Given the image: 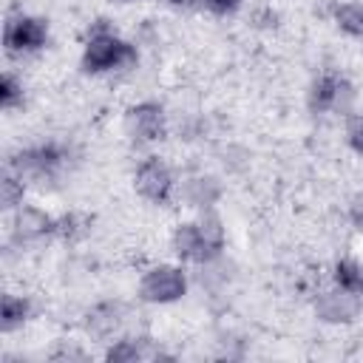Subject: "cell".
Instances as JSON below:
<instances>
[{
	"label": "cell",
	"mask_w": 363,
	"mask_h": 363,
	"mask_svg": "<svg viewBox=\"0 0 363 363\" xmlns=\"http://www.w3.org/2000/svg\"><path fill=\"white\" fill-rule=\"evenodd\" d=\"M82 71L85 74H111V71H125L139 62V51L133 43L122 40L108 20H99L85 40L82 48Z\"/></svg>",
	"instance_id": "cell-1"
},
{
	"label": "cell",
	"mask_w": 363,
	"mask_h": 363,
	"mask_svg": "<svg viewBox=\"0 0 363 363\" xmlns=\"http://www.w3.org/2000/svg\"><path fill=\"white\" fill-rule=\"evenodd\" d=\"M65 164H68V147L60 142H43L14 153L9 162V170H14L26 184L45 187L62 176Z\"/></svg>",
	"instance_id": "cell-2"
},
{
	"label": "cell",
	"mask_w": 363,
	"mask_h": 363,
	"mask_svg": "<svg viewBox=\"0 0 363 363\" xmlns=\"http://www.w3.org/2000/svg\"><path fill=\"white\" fill-rule=\"evenodd\" d=\"M354 99L357 91L354 85L337 74V71H323L312 79L309 91H306V105L312 113H337V116H349L354 111Z\"/></svg>",
	"instance_id": "cell-3"
},
{
	"label": "cell",
	"mask_w": 363,
	"mask_h": 363,
	"mask_svg": "<svg viewBox=\"0 0 363 363\" xmlns=\"http://www.w3.org/2000/svg\"><path fill=\"white\" fill-rule=\"evenodd\" d=\"M187 286H190V278H187L184 267H179V264H156L147 272H142L136 292H139V298L145 303L164 306V303L182 301L187 295Z\"/></svg>",
	"instance_id": "cell-4"
},
{
	"label": "cell",
	"mask_w": 363,
	"mask_h": 363,
	"mask_svg": "<svg viewBox=\"0 0 363 363\" xmlns=\"http://www.w3.org/2000/svg\"><path fill=\"white\" fill-rule=\"evenodd\" d=\"M133 187L136 193L150 201V204H170L173 193H176V176L170 170V164L162 159V156H145L139 164H136V173H133Z\"/></svg>",
	"instance_id": "cell-5"
},
{
	"label": "cell",
	"mask_w": 363,
	"mask_h": 363,
	"mask_svg": "<svg viewBox=\"0 0 363 363\" xmlns=\"http://www.w3.org/2000/svg\"><path fill=\"white\" fill-rule=\"evenodd\" d=\"M48 43V23L37 14H17L9 17L3 28V45L9 57H28L43 51Z\"/></svg>",
	"instance_id": "cell-6"
},
{
	"label": "cell",
	"mask_w": 363,
	"mask_h": 363,
	"mask_svg": "<svg viewBox=\"0 0 363 363\" xmlns=\"http://www.w3.org/2000/svg\"><path fill=\"white\" fill-rule=\"evenodd\" d=\"M125 130L136 145H153L167 136V113L156 99H142L128 108Z\"/></svg>",
	"instance_id": "cell-7"
},
{
	"label": "cell",
	"mask_w": 363,
	"mask_h": 363,
	"mask_svg": "<svg viewBox=\"0 0 363 363\" xmlns=\"http://www.w3.org/2000/svg\"><path fill=\"white\" fill-rule=\"evenodd\" d=\"M360 312H363V295L340 289V286L323 289L315 298V315L323 323H352Z\"/></svg>",
	"instance_id": "cell-8"
},
{
	"label": "cell",
	"mask_w": 363,
	"mask_h": 363,
	"mask_svg": "<svg viewBox=\"0 0 363 363\" xmlns=\"http://www.w3.org/2000/svg\"><path fill=\"white\" fill-rule=\"evenodd\" d=\"M11 233L20 244H37V241H45L48 235H57V218L48 216L45 210L40 207H31V204H23L11 213Z\"/></svg>",
	"instance_id": "cell-9"
},
{
	"label": "cell",
	"mask_w": 363,
	"mask_h": 363,
	"mask_svg": "<svg viewBox=\"0 0 363 363\" xmlns=\"http://www.w3.org/2000/svg\"><path fill=\"white\" fill-rule=\"evenodd\" d=\"M170 250L176 252L179 261H184V264H196V267L221 258V255H216V252L207 247V241L201 238L196 221H184V224H179V227L173 230V235H170Z\"/></svg>",
	"instance_id": "cell-10"
},
{
	"label": "cell",
	"mask_w": 363,
	"mask_h": 363,
	"mask_svg": "<svg viewBox=\"0 0 363 363\" xmlns=\"http://www.w3.org/2000/svg\"><path fill=\"white\" fill-rule=\"evenodd\" d=\"M125 323V306L119 301H102L88 309L85 315V332L96 340H113Z\"/></svg>",
	"instance_id": "cell-11"
},
{
	"label": "cell",
	"mask_w": 363,
	"mask_h": 363,
	"mask_svg": "<svg viewBox=\"0 0 363 363\" xmlns=\"http://www.w3.org/2000/svg\"><path fill=\"white\" fill-rule=\"evenodd\" d=\"M159 357H167V354L145 335L116 337V343H111L105 352V360L111 363H136V360H159Z\"/></svg>",
	"instance_id": "cell-12"
},
{
	"label": "cell",
	"mask_w": 363,
	"mask_h": 363,
	"mask_svg": "<svg viewBox=\"0 0 363 363\" xmlns=\"http://www.w3.org/2000/svg\"><path fill=\"white\" fill-rule=\"evenodd\" d=\"M182 196H184V201H187L190 207L210 210V207L218 201L221 187H218V182H216L213 176H190V179H184V184H182Z\"/></svg>",
	"instance_id": "cell-13"
},
{
	"label": "cell",
	"mask_w": 363,
	"mask_h": 363,
	"mask_svg": "<svg viewBox=\"0 0 363 363\" xmlns=\"http://www.w3.org/2000/svg\"><path fill=\"white\" fill-rule=\"evenodd\" d=\"M31 318V301L26 295L6 292L0 301V332H17Z\"/></svg>",
	"instance_id": "cell-14"
},
{
	"label": "cell",
	"mask_w": 363,
	"mask_h": 363,
	"mask_svg": "<svg viewBox=\"0 0 363 363\" xmlns=\"http://www.w3.org/2000/svg\"><path fill=\"white\" fill-rule=\"evenodd\" d=\"M332 20L343 34H349L354 40H363V0L337 3L335 11H332Z\"/></svg>",
	"instance_id": "cell-15"
},
{
	"label": "cell",
	"mask_w": 363,
	"mask_h": 363,
	"mask_svg": "<svg viewBox=\"0 0 363 363\" xmlns=\"http://www.w3.org/2000/svg\"><path fill=\"white\" fill-rule=\"evenodd\" d=\"M91 224H94V218L85 216V213H77V210L65 213V216L57 218V238H62L68 244H77V241L91 235V230H94Z\"/></svg>",
	"instance_id": "cell-16"
},
{
	"label": "cell",
	"mask_w": 363,
	"mask_h": 363,
	"mask_svg": "<svg viewBox=\"0 0 363 363\" xmlns=\"http://www.w3.org/2000/svg\"><path fill=\"white\" fill-rule=\"evenodd\" d=\"M199 224V233L201 238L207 241V247L216 252V255H224V244H227V233H224V224L218 218V213L210 207V210H201V216L196 218Z\"/></svg>",
	"instance_id": "cell-17"
},
{
	"label": "cell",
	"mask_w": 363,
	"mask_h": 363,
	"mask_svg": "<svg viewBox=\"0 0 363 363\" xmlns=\"http://www.w3.org/2000/svg\"><path fill=\"white\" fill-rule=\"evenodd\" d=\"M332 281H335V286H340V289H349V292L363 295V264L354 261V258H340V261H335V267H332Z\"/></svg>",
	"instance_id": "cell-18"
},
{
	"label": "cell",
	"mask_w": 363,
	"mask_h": 363,
	"mask_svg": "<svg viewBox=\"0 0 363 363\" xmlns=\"http://www.w3.org/2000/svg\"><path fill=\"white\" fill-rule=\"evenodd\" d=\"M23 196H26V182L14 170H6V176L0 179V207L6 213H14L17 207H23Z\"/></svg>",
	"instance_id": "cell-19"
},
{
	"label": "cell",
	"mask_w": 363,
	"mask_h": 363,
	"mask_svg": "<svg viewBox=\"0 0 363 363\" xmlns=\"http://www.w3.org/2000/svg\"><path fill=\"white\" fill-rule=\"evenodd\" d=\"M23 102H26L23 82H20L11 71H6L3 79H0V108H3V111H14V108H20Z\"/></svg>",
	"instance_id": "cell-20"
},
{
	"label": "cell",
	"mask_w": 363,
	"mask_h": 363,
	"mask_svg": "<svg viewBox=\"0 0 363 363\" xmlns=\"http://www.w3.org/2000/svg\"><path fill=\"white\" fill-rule=\"evenodd\" d=\"M343 133H346V145H349L357 156H363V111H352V113L346 116Z\"/></svg>",
	"instance_id": "cell-21"
},
{
	"label": "cell",
	"mask_w": 363,
	"mask_h": 363,
	"mask_svg": "<svg viewBox=\"0 0 363 363\" xmlns=\"http://www.w3.org/2000/svg\"><path fill=\"white\" fill-rule=\"evenodd\" d=\"M252 20H255L258 28H275L278 26V11L269 9V6H261V9L252 11Z\"/></svg>",
	"instance_id": "cell-22"
},
{
	"label": "cell",
	"mask_w": 363,
	"mask_h": 363,
	"mask_svg": "<svg viewBox=\"0 0 363 363\" xmlns=\"http://www.w3.org/2000/svg\"><path fill=\"white\" fill-rule=\"evenodd\" d=\"M244 0H204V9H210L213 14H233L241 9Z\"/></svg>",
	"instance_id": "cell-23"
},
{
	"label": "cell",
	"mask_w": 363,
	"mask_h": 363,
	"mask_svg": "<svg viewBox=\"0 0 363 363\" xmlns=\"http://www.w3.org/2000/svg\"><path fill=\"white\" fill-rule=\"evenodd\" d=\"M346 216H349V224H352L354 230H360V233H363V193L352 199V204H349V213H346Z\"/></svg>",
	"instance_id": "cell-24"
},
{
	"label": "cell",
	"mask_w": 363,
	"mask_h": 363,
	"mask_svg": "<svg viewBox=\"0 0 363 363\" xmlns=\"http://www.w3.org/2000/svg\"><path fill=\"white\" fill-rule=\"evenodd\" d=\"M176 9H204V0H170Z\"/></svg>",
	"instance_id": "cell-25"
}]
</instances>
